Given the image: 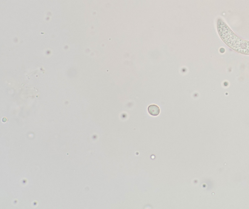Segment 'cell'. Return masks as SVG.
I'll return each instance as SVG.
<instances>
[{
    "label": "cell",
    "mask_w": 249,
    "mask_h": 209,
    "mask_svg": "<svg viewBox=\"0 0 249 209\" xmlns=\"http://www.w3.org/2000/svg\"><path fill=\"white\" fill-rule=\"evenodd\" d=\"M217 30L219 37L226 45L239 54L249 55V41L238 37L221 19H218Z\"/></svg>",
    "instance_id": "cell-1"
},
{
    "label": "cell",
    "mask_w": 249,
    "mask_h": 209,
    "mask_svg": "<svg viewBox=\"0 0 249 209\" xmlns=\"http://www.w3.org/2000/svg\"><path fill=\"white\" fill-rule=\"evenodd\" d=\"M148 111L152 116H157L160 114V108L156 105H151L148 107Z\"/></svg>",
    "instance_id": "cell-2"
}]
</instances>
